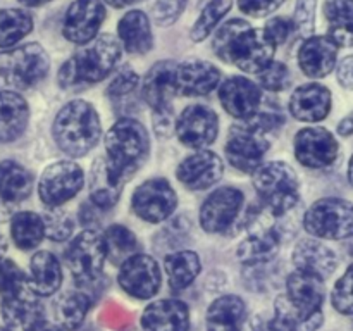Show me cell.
I'll list each match as a JSON object with an SVG mask.
<instances>
[{
    "mask_svg": "<svg viewBox=\"0 0 353 331\" xmlns=\"http://www.w3.org/2000/svg\"><path fill=\"white\" fill-rule=\"evenodd\" d=\"M214 52L221 61L250 74H259L272 62L276 45L264 30H255L243 19H231L217 30Z\"/></svg>",
    "mask_w": 353,
    "mask_h": 331,
    "instance_id": "cell-1",
    "label": "cell"
},
{
    "mask_svg": "<svg viewBox=\"0 0 353 331\" xmlns=\"http://www.w3.org/2000/svg\"><path fill=\"white\" fill-rule=\"evenodd\" d=\"M121 59V45L112 34L103 33L81 45L71 59L62 64L59 83L62 88H76L79 85H95L107 78Z\"/></svg>",
    "mask_w": 353,
    "mask_h": 331,
    "instance_id": "cell-2",
    "label": "cell"
},
{
    "mask_svg": "<svg viewBox=\"0 0 353 331\" xmlns=\"http://www.w3.org/2000/svg\"><path fill=\"white\" fill-rule=\"evenodd\" d=\"M100 119L95 107L86 100L65 103L54 121V138L57 147L71 157H83L100 138Z\"/></svg>",
    "mask_w": 353,
    "mask_h": 331,
    "instance_id": "cell-3",
    "label": "cell"
},
{
    "mask_svg": "<svg viewBox=\"0 0 353 331\" xmlns=\"http://www.w3.org/2000/svg\"><path fill=\"white\" fill-rule=\"evenodd\" d=\"M150 141L148 131L133 117H121L105 137L107 164L114 174L126 181L147 161Z\"/></svg>",
    "mask_w": 353,
    "mask_h": 331,
    "instance_id": "cell-4",
    "label": "cell"
},
{
    "mask_svg": "<svg viewBox=\"0 0 353 331\" xmlns=\"http://www.w3.org/2000/svg\"><path fill=\"white\" fill-rule=\"evenodd\" d=\"M254 186L262 205L274 216H283L299 203L300 185L292 166L281 161L261 164L254 172Z\"/></svg>",
    "mask_w": 353,
    "mask_h": 331,
    "instance_id": "cell-5",
    "label": "cell"
},
{
    "mask_svg": "<svg viewBox=\"0 0 353 331\" xmlns=\"http://www.w3.org/2000/svg\"><path fill=\"white\" fill-rule=\"evenodd\" d=\"M50 59L40 43L0 52V90H26L47 76Z\"/></svg>",
    "mask_w": 353,
    "mask_h": 331,
    "instance_id": "cell-6",
    "label": "cell"
},
{
    "mask_svg": "<svg viewBox=\"0 0 353 331\" xmlns=\"http://www.w3.org/2000/svg\"><path fill=\"white\" fill-rule=\"evenodd\" d=\"M274 214L264 205L252 210L247 217V238L238 247V259L247 265L271 262L281 245V230Z\"/></svg>",
    "mask_w": 353,
    "mask_h": 331,
    "instance_id": "cell-7",
    "label": "cell"
},
{
    "mask_svg": "<svg viewBox=\"0 0 353 331\" xmlns=\"http://www.w3.org/2000/svg\"><path fill=\"white\" fill-rule=\"evenodd\" d=\"M303 226L310 234L326 240L353 237V203L343 199H321L310 205L303 217Z\"/></svg>",
    "mask_w": 353,
    "mask_h": 331,
    "instance_id": "cell-8",
    "label": "cell"
},
{
    "mask_svg": "<svg viewBox=\"0 0 353 331\" xmlns=\"http://www.w3.org/2000/svg\"><path fill=\"white\" fill-rule=\"evenodd\" d=\"M65 262L79 286H92L100 279L107 261L103 238L93 230H86L72 238L65 248Z\"/></svg>",
    "mask_w": 353,
    "mask_h": 331,
    "instance_id": "cell-9",
    "label": "cell"
},
{
    "mask_svg": "<svg viewBox=\"0 0 353 331\" xmlns=\"http://www.w3.org/2000/svg\"><path fill=\"white\" fill-rule=\"evenodd\" d=\"M264 133L265 131L252 124L250 121L234 124L231 128L226 155L233 168L241 172H254L262 164V159L271 147Z\"/></svg>",
    "mask_w": 353,
    "mask_h": 331,
    "instance_id": "cell-10",
    "label": "cell"
},
{
    "mask_svg": "<svg viewBox=\"0 0 353 331\" xmlns=\"http://www.w3.org/2000/svg\"><path fill=\"white\" fill-rule=\"evenodd\" d=\"M83 183H85V172L76 162L59 161L41 172L38 193L45 205L55 209L74 199L83 188Z\"/></svg>",
    "mask_w": 353,
    "mask_h": 331,
    "instance_id": "cell-11",
    "label": "cell"
},
{
    "mask_svg": "<svg viewBox=\"0 0 353 331\" xmlns=\"http://www.w3.org/2000/svg\"><path fill=\"white\" fill-rule=\"evenodd\" d=\"M134 214L147 223H162L178 205V197L171 183L164 178L148 179L141 183L131 199Z\"/></svg>",
    "mask_w": 353,
    "mask_h": 331,
    "instance_id": "cell-12",
    "label": "cell"
},
{
    "mask_svg": "<svg viewBox=\"0 0 353 331\" xmlns=\"http://www.w3.org/2000/svg\"><path fill=\"white\" fill-rule=\"evenodd\" d=\"M119 286L128 293L140 300H148L161 290L162 274L159 262L147 254H134L121 264Z\"/></svg>",
    "mask_w": 353,
    "mask_h": 331,
    "instance_id": "cell-13",
    "label": "cell"
},
{
    "mask_svg": "<svg viewBox=\"0 0 353 331\" xmlns=\"http://www.w3.org/2000/svg\"><path fill=\"white\" fill-rule=\"evenodd\" d=\"M243 193L233 186H223L210 193L200 207V224L207 233H226L240 216Z\"/></svg>",
    "mask_w": 353,
    "mask_h": 331,
    "instance_id": "cell-14",
    "label": "cell"
},
{
    "mask_svg": "<svg viewBox=\"0 0 353 331\" xmlns=\"http://www.w3.org/2000/svg\"><path fill=\"white\" fill-rule=\"evenodd\" d=\"M176 137L183 145L203 148L214 143L219 133V117L205 106H190L179 114L174 123Z\"/></svg>",
    "mask_w": 353,
    "mask_h": 331,
    "instance_id": "cell-15",
    "label": "cell"
},
{
    "mask_svg": "<svg viewBox=\"0 0 353 331\" xmlns=\"http://www.w3.org/2000/svg\"><path fill=\"white\" fill-rule=\"evenodd\" d=\"M295 157L305 168H327L338 157V141L326 128H303L295 137Z\"/></svg>",
    "mask_w": 353,
    "mask_h": 331,
    "instance_id": "cell-16",
    "label": "cell"
},
{
    "mask_svg": "<svg viewBox=\"0 0 353 331\" xmlns=\"http://www.w3.org/2000/svg\"><path fill=\"white\" fill-rule=\"evenodd\" d=\"M105 16L100 0H74L65 12L62 34L76 45L88 43L97 37Z\"/></svg>",
    "mask_w": 353,
    "mask_h": 331,
    "instance_id": "cell-17",
    "label": "cell"
},
{
    "mask_svg": "<svg viewBox=\"0 0 353 331\" xmlns=\"http://www.w3.org/2000/svg\"><path fill=\"white\" fill-rule=\"evenodd\" d=\"M219 100L228 114L236 119L247 121L257 112L261 106V86L243 76H233L221 83Z\"/></svg>",
    "mask_w": 353,
    "mask_h": 331,
    "instance_id": "cell-18",
    "label": "cell"
},
{
    "mask_svg": "<svg viewBox=\"0 0 353 331\" xmlns=\"http://www.w3.org/2000/svg\"><path fill=\"white\" fill-rule=\"evenodd\" d=\"M224 166L217 154L200 150L188 155L176 169L179 181L190 190H205L223 178Z\"/></svg>",
    "mask_w": 353,
    "mask_h": 331,
    "instance_id": "cell-19",
    "label": "cell"
},
{
    "mask_svg": "<svg viewBox=\"0 0 353 331\" xmlns=\"http://www.w3.org/2000/svg\"><path fill=\"white\" fill-rule=\"evenodd\" d=\"M221 81L219 69L207 61L192 59L176 66V93L185 97H202L217 88Z\"/></svg>",
    "mask_w": 353,
    "mask_h": 331,
    "instance_id": "cell-20",
    "label": "cell"
},
{
    "mask_svg": "<svg viewBox=\"0 0 353 331\" xmlns=\"http://www.w3.org/2000/svg\"><path fill=\"white\" fill-rule=\"evenodd\" d=\"M140 323L143 331H188L190 309L181 300H155L145 307Z\"/></svg>",
    "mask_w": 353,
    "mask_h": 331,
    "instance_id": "cell-21",
    "label": "cell"
},
{
    "mask_svg": "<svg viewBox=\"0 0 353 331\" xmlns=\"http://www.w3.org/2000/svg\"><path fill=\"white\" fill-rule=\"evenodd\" d=\"M37 293L30 288V285L17 292L2 297V312L7 328H30L31 324L45 319V309L37 299Z\"/></svg>",
    "mask_w": 353,
    "mask_h": 331,
    "instance_id": "cell-22",
    "label": "cell"
},
{
    "mask_svg": "<svg viewBox=\"0 0 353 331\" xmlns=\"http://www.w3.org/2000/svg\"><path fill=\"white\" fill-rule=\"evenodd\" d=\"M176 66L178 64L172 61H161L152 66V69L145 76L143 86H141V97L154 109V112L172 109L171 102L172 97L176 95Z\"/></svg>",
    "mask_w": 353,
    "mask_h": 331,
    "instance_id": "cell-23",
    "label": "cell"
},
{
    "mask_svg": "<svg viewBox=\"0 0 353 331\" xmlns=\"http://www.w3.org/2000/svg\"><path fill=\"white\" fill-rule=\"evenodd\" d=\"M331 92L319 83L299 86L290 99V112L303 123H317L330 114Z\"/></svg>",
    "mask_w": 353,
    "mask_h": 331,
    "instance_id": "cell-24",
    "label": "cell"
},
{
    "mask_svg": "<svg viewBox=\"0 0 353 331\" xmlns=\"http://www.w3.org/2000/svg\"><path fill=\"white\" fill-rule=\"evenodd\" d=\"M286 299L305 314L323 312V278L305 271H293L286 279Z\"/></svg>",
    "mask_w": 353,
    "mask_h": 331,
    "instance_id": "cell-25",
    "label": "cell"
},
{
    "mask_svg": "<svg viewBox=\"0 0 353 331\" xmlns=\"http://www.w3.org/2000/svg\"><path fill=\"white\" fill-rule=\"evenodd\" d=\"M338 47L330 37H310L299 50V64L309 78H324L336 64Z\"/></svg>",
    "mask_w": 353,
    "mask_h": 331,
    "instance_id": "cell-26",
    "label": "cell"
},
{
    "mask_svg": "<svg viewBox=\"0 0 353 331\" xmlns=\"http://www.w3.org/2000/svg\"><path fill=\"white\" fill-rule=\"evenodd\" d=\"M293 264L299 271L310 272L324 279L336 269L338 259L327 245L305 238L300 240L293 250Z\"/></svg>",
    "mask_w": 353,
    "mask_h": 331,
    "instance_id": "cell-27",
    "label": "cell"
},
{
    "mask_svg": "<svg viewBox=\"0 0 353 331\" xmlns=\"http://www.w3.org/2000/svg\"><path fill=\"white\" fill-rule=\"evenodd\" d=\"M30 119L28 102L16 92L0 90V143L17 140Z\"/></svg>",
    "mask_w": 353,
    "mask_h": 331,
    "instance_id": "cell-28",
    "label": "cell"
},
{
    "mask_svg": "<svg viewBox=\"0 0 353 331\" xmlns=\"http://www.w3.org/2000/svg\"><path fill=\"white\" fill-rule=\"evenodd\" d=\"M247 303L238 295H223L207 309V331H241L247 323Z\"/></svg>",
    "mask_w": 353,
    "mask_h": 331,
    "instance_id": "cell-29",
    "label": "cell"
},
{
    "mask_svg": "<svg viewBox=\"0 0 353 331\" xmlns=\"http://www.w3.org/2000/svg\"><path fill=\"white\" fill-rule=\"evenodd\" d=\"M124 181L117 178L105 159H97L90 171V200L99 209H110L119 200Z\"/></svg>",
    "mask_w": 353,
    "mask_h": 331,
    "instance_id": "cell-30",
    "label": "cell"
},
{
    "mask_svg": "<svg viewBox=\"0 0 353 331\" xmlns=\"http://www.w3.org/2000/svg\"><path fill=\"white\" fill-rule=\"evenodd\" d=\"M119 40L130 54L143 55L154 47V34H152L150 19L141 10H130L124 14L117 26Z\"/></svg>",
    "mask_w": 353,
    "mask_h": 331,
    "instance_id": "cell-31",
    "label": "cell"
},
{
    "mask_svg": "<svg viewBox=\"0 0 353 331\" xmlns=\"http://www.w3.org/2000/svg\"><path fill=\"white\" fill-rule=\"evenodd\" d=\"M323 312L305 314L296 309L286 295H279L274 302L271 331H317L323 326Z\"/></svg>",
    "mask_w": 353,
    "mask_h": 331,
    "instance_id": "cell-32",
    "label": "cell"
},
{
    "mask_svg": "<svg viewBox=\"0 0 353 331\" xmlns=\"http://www.w3.org/2000/svg\"><path fill=\"white\" fill-rule=\"evenodd\" d=\"M28 283L40 297L57 292L62 285V268L57 257L47 250L37 252L31 259V279H28Z\"/></svg>",
    "mask_w": 353,
    "mask_h": 331,
    "instance_id": "cell-33",
    "label": "cell"
},
{
    "mask_svg": "<svg viewBox=\"0 0 353 331\" xmlns=\"http://www.w3.org/2000/svg\"><path fill=\"white\" fill-rule=\"evenodd\" d=\"M200 257L193 250H174L165 255L164 269L169 286L174 292L188 288L200 272Z\"/></svg>",
    "mask_w": 353,
    "mask_h": 331,
    "instance_id": "cell-34",
    "label": "cell"
},
{
    "mask_svg": "<svg viewBox=\"0 0 353 331\" xmlns=\"http://www.w3.org/2000/svg\"><path fill=\"white\" fill-rule=\"evenodd\" d=\"M33 190V176L16 161L0 162V199L16 203L28 199Z\"/></svg>",
    "mask_w": 353,
    "mask_h": 331,
    "instance_id": "cell-35",
    "label": "cell"
},
{
    "mask_svg": "<svg viewBox=\"0 0 353 331\" xmlns=\"http://www.w3.org/2000/svg\"><path fill=\"white\" fill-rule=\"evenodd\" d=\"M324 16L330 21V34L336 47H353V0H326Z\"/></svg>",
    "mask_w": 353,
    "mask_h": 331,
    "instance_id": "cell-36",
    "label": "cell"
},
{
    "mask_svg": "<svg viewBox=\"0 0 353 331\" xmlns=\"http://www.w3.org/2000/svg\"><path fill=\"white\" fill-rule=\"evenodd\" d=\"M10 234L16 247L21 250H31L38 247L45 237L43 217L30 210L17 212L10 221Z\"/></svg>",
    "mask_w": 353,
    "mask_h": 331,
    "instance_id": "cell-37",
    "label": "cell"
},
{
    "mask_svg": "<svg viewBox=\"0 0 353 331\" xmlns=\"http://www.w3.org/2000/svg\"><path fill=\"white\" fill-rule=\"evenodd\" d=\"M92 307V297L86 292H68L57 302L59 326L64 331H76Z\"/></svg>",
    "mask_w": 353,
    "mask_h": 331,
    "instance_id": "cell-38",
    "label": "cell"
},
{
    "mask_svg": "<svg viewBox=\"0 0 353 331\" xmlns=\"http://www.w3.org/2000/svg\"><path fill=\"white\" fill-rule=\"evenodd\" d=\"M103 243H105L107 259L112 264H123L126 259L137 254L138 241L133 231L128 230L121 224H112L103 233Z\"/></svg>",
    "mask_w": 353,
    "mask_h": 331,
    "instance_id": "cell-39",
    "label": "cell"
},
{
    "mask_svg": "<svg viewBox=\"0 0 353 331\" xmlns=\"http://www.w3.org/2000/svg\"><path fill=\"white\" fill-rule=\"evenodd\" d=\"M33 30V17L21 9L0 10V47L9 48Z\"/></svg>",
    "mask_w": 353,
    "mask_h": 331,
    "instance_id": "cell-40",
    "label": "cell"
},
{
    "mask_svg": "<svg viewBox=\"0 0 353 331\" xmlns=\"http://www.w3.org/2000/svg\"><path fill=\"white\" fill-rule=\"evenodd\" d=\"M231 3H233V0H210L199 16V19L193 24L192 31H190V38L193 41L205 40L216 30L219 21L226 16L228 10L231 9Z\"/></svg>",
    "mask_w": 353,
    "mask_h": 331,
    "instance_id": "cell-41",
    "label": "cell"
},
{
    "mask_svg": "<svg viewBox=\"0 0 353 331\" xmlns=\"http://www.w3.org/2000/svg\"><path fill=\"white\" fill-rule=\"evenodd\" d=\"M138 88V74L131 71L130 68H123L117 72L116 78L107 86V97L112 100L116 107L124 106L130 100V95H133Z\"/></svg>",
    "mask_w": 353,
    "mask_h": 331,
    "instance_id": "cell-42",
    "label": "cell"
},
{
    "mask_svg": "<svg viewBox=\"0 0 353 331\" xmlns=\"http://www.w3.org/2000/svg\"><path fill=\"white\" fill-rule=\"evenodd\" d=\"M28 285L30 283H28V278L21 271L19 265L10 259L0 257V293H2V297L17 292Z\"/></svg>",
    "mask_w": 353,
    "mask_h": 331,
    "instance_id": "cell-43",
    "label": "cell"
},
{
    "mask_svg": "<svg viewBox=\"0 0 353 331\" xmlns=\"http://www.w3.org/2000/svg\"><path fill=\"white\" fill-rule=\"evenodd\" d=\"M331 302L338 312L353 314V264L334 285Z\"/></svg>",
    "mask_w": 353,
    "mask_h": 331,
    "instance_id": "cell-44",
    "label": "cell"
},
{
    "mask_svg": "<svg viewBox=\"0 0 353 331\" xmlns=\"http://www.w3.org/2000/svg\"><path fill=\"white\" fill-rule=\"evenodd\" d=\"M259 83L269 92H283L290 86V71L283 62L272 61L259 72Z\"/></svg>",
    "mask_w": 353,
    "mask_h": 331,
    "instance_id": "cell-45",
    "label": "cell"
},
{
    "mask_svg": "<svg viewBox=\"0 0 353 331\" xmlns=\"http://www.w3.org/2000/svg\"><path fill=\"white\" fill-rule=\"evenodd\" d=\"M43 224L45 234L54 241L68 240L74 230V223L71 221V217L61 210H48L43 217Z\"/></svg>",
    "mask_w": 353,
    "mask_h": 331,
    "instance_id": "cell-46",
    "label": "cell"
},
{
    "mask_svg": "<svg viewBox=\"0 0 353 331\" xmlns=\"http://www.w3.org/2000/svg\"><path fill=\"white\" fill-rule=\"evenodd\" d=\"M188 0H155L152 7L154 21L159 26H171L185 10Z\"/></svg>",
    "mask_w": 353,
    "mask_h": 331,
    "instance_id": "cell-47",
    "label": "cell"
},
{
    "mask_svg": "<svg viewBox=\"0 0 353 331\" xmlns=\"http://www.w3.org/2000/svg\"><path fill=\"white\" fill-rule=\"evenodd\" d=\"M293 28H295L293 26V21L286 19V17H281V16H276L265 23L264 31L265 34L271 38L272 43L278 45V43H285V41L288 40Z\"/></svg>",
    "mask_w": 353,
    "mask_h": 331,
    "instance_id": "cell-48",
    "label": "cell"
},
{
    "mask_svg": "<svg viewBox=\"0 0 353 331\" xmlns=\"http://www.w3.org/2000/svg\"><path fill=\"white\" fill-rule=\"evenodd\" d=\"M285 0H238L241 12L252 17H264L272 14Z\"/></svg>",
    "mask_w": 353,
    "mask_h": 331,
    "instance_id": "cell-49",
    "label": "cell"
},
{
    "mask_svg": "<svg viewBox=\"0 0 353 331\" xmlns=\"http://www.w3.org/2000/svg\"><path fill=\"white\" fill-rule=\"evenodd\" d=\"M338 81L345 86V88L353 90V55L343 59L338 68Z\"/></svg>",
    "mask_w": 353,
    "mask_h": 331,
    "instance_id": "cell-50",
    "label": "cell"
},
{
    "mask_svg": "<svg viewBox=\"0 0 353 331\" xmlns=\"http://www.w3.org/2000/svg\"><path fill=\"white\" fill-rule=\"evenodd\" d=\"M24 331H64L59 324L48 323V321H38V323L31 324L30 328H26Z\"/></svg>",
    "mask_w": 353,
    "mask_h": 331,
    "instance_id": "cell-51",
    "label": "cell"
},
{
    "mask_svg": "<svg viewBox=\"0 0 353 331\" xmlns=\"http://www.w3.org/2000/svg\"><path fill=\"white\" fill-rule=\"evenodd\" d=\"M338 131L341 134H352L353 133V116L348 117V119L341 121L340 126H338Z\"/></svg>",
    "mask_w": 353,
    "mask_h": 331,
    "instance_id": "cell-52",
    "label": "cell"
},
{
    "mask_svg": "<svg viewBox=\"0 0 353 331\" xmlns=\"http://www.w3.org/2000/svg\"><path fill=\"white\" fill-rule=\"evenodd\" d=\"M103 2L109 3V6H112V7H116V9H121V7H128L134 2H140V0H103Z\"/></svg>",
    "mask_w": 353,
    "mask_h": 331,
    "instance_id": "cell-53",
    "label": "cell"
},
{
    "mask_svg": "<svg viewBox=\"0 0 353 331\" xmlns=\"http://www.w3.org/2000/svg\"><path fill=\"white\" fill-rule=\"evenodd\" d=\"M19 2L23 3V6H28V7H38V6H41V3L50 2V0H19Z\"/></svg>",
    "mask_w": 353,
    "mask_h": 331,
    "instance_id": "cell-54",
    "label": "cell"
},
{
    "mask_svg": "<svg viewBox=\"0 0 353 331\" xmlns=\"http://www.w3.org/2000/svg\"><path fill=\"white\" fill-rule=\"evenodd\" d=\"M348 179H350L352 186H353V155L350 159V164H348Z\"/></svg>",
    "mask_w": 353,
    "mask_h": 331,
    "instance_id": "cell-55",
    "label": "cell"
},
{
    "mask_svg": "<svg viewBox=\"0 0 353 331\" xmlns=\"http://www.w3.org/2000/svg\"><path fill=\"white\" fill-rule=\"evenodd\" d=\"M0 331H10V328H0Z\"/></svg>",
    "mask_w": 353,
    "mask_h": 331,
    "instance_id": "cell-56",
    "label": "cell"
},
{
    "mask_svg": "<svg viewBox=\"0 0 353 331\" xmlns=\"http://www.w3.org/2000/svg\"><path fill=\"white\" fill-rule=\"evenodd\" d=\"M0 248H2V238H0Z\"/></svg>",
    "mask_w": 353,
    "mask_h": 331,
    "instance_id": "cell-57",
    "label": "cell"
}]
</instances>
